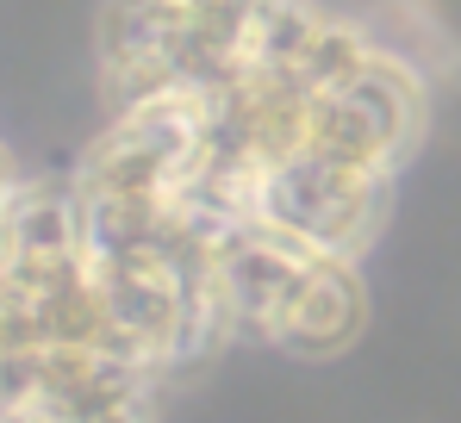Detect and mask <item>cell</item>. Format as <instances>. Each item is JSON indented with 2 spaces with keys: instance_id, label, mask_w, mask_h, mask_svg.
Listing matches in <instances>:
<instances>
[{
  "instance_id": "obj_1",
  "label": "cell",
  "mask_w": 461,
  "mask_h": 423,
  "mask_svg": "<svg viewBox=\"0 0 461 423\" xmlns=\"http://www.w3.org/2000/svg\"><path fill=\"white\" fill-rule=\"evenodd\" d=\"M219 292L230 337H256L306 361L343 355L368 324L356 262L324 256L249 212L219 230Z\"/></svg>"
},
{
  "instance_id": "obj_2",
  "label": "cell",
  "mask_w": 461,
  "mask_h": 423,
  "mask_svg": "<svg viewBox=\"0 0 461 423\" xmlns=\"http://www.w3.org/2000/svg\"><path fill=\"white\" fill-rule=\"evenodd\" d=\"M393 181L381 168H362V162H337V156H318V149H294L287 162H275L256 194H249V218L300 237L324 256H343V262H362V249L381 237L386 212H393Z\"/></svg>"
},
{
  "instance_id": "obj_3",
  "label": "cell",
  "mask_w": 461,
  "mask_h": 423,
  "mask_svg": "<svg viewBox=\"0 0 461 423\" xmlns=\"http://www.w3.org/2000/svg\"><path fill=\"white\" fill-rule=\"evenodd\" d=\"M206 0H106L100 6V87L125 112L156 94H181V50Z\"/></svg>"
}]
</instances>
